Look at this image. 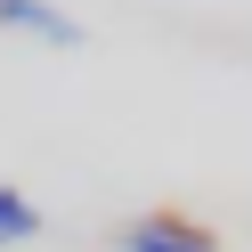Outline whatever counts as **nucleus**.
Instances as JSON below:
<instances>
[{"label":"nucleus","instance_id":"1","mask_svg":"<svg viewBox=\"0 0 252 252\" xmlns=\"http://www.w3.org/2000/svg\"><path fill=\"white\" fill-rule=\"evenodd\" d=\"M114 244L122 252H220V236L187 212H138V220H122Z\"/></svg>","mask_w":252,"mask_h":252},{"label":"nucleus","instance_id":"2","mask_svg":"<svg viewBox=\"0 0 252 252\" xmlns=\"http://www.w3.org/2000/svg\"><path fill=\"white\" fill-rule=\"evenodd\" d=\"M0 25H8V33H33L41 49H82V41H90L57 0H0Z\"/></svg>","mask_w":252,"mask_h":252},{"label":"nucleus","instance_id":"3","mask_svg":"<svg viewBox=\"0 0 252 252\" xmlns=\"http://www.w3.org/2000/svg\"><path fill=\"white\" fill-rule=\"evenodd\" d=\"M41 236V203H25L17 187L0 179V244H33Z\"/></svg>","mask_w":252,"mask_h":252}]
</instances>
